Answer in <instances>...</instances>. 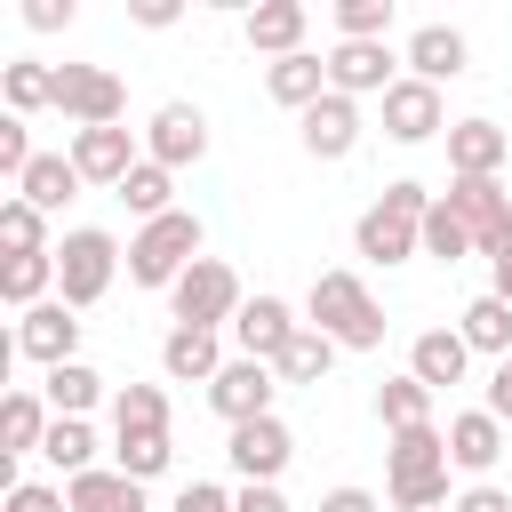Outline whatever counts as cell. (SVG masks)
Returning a JSON list of instances; mask_svg holds the SVG:
<instances>
[{"label": "cell", "instance_id": "obj_1", "mask_svg": "<svg viewBox=\"0 0 512 512\" xmlns=\"http://www.w3.org/2000/svg\"><path fill=\"white\" fill-rule=\"evenodd\" d=\"M424 216H432V192L424 184H384V200L352 224V248L368 256V264H408V256H424Z\"/></svg>", "mask_w": 512, "mask_h": 512}, {"label": "cell", "instance_id": "obj_2", "mask_svg": "<svg viewBox=\"0 0 512 512\" xmlns=\"http://www.w3.org/2000/svg\"><path fill=\"white\" fill-rule=\"evenodd\" d=\"M304 312H312V328L336 336L344 352H376V344H384V312H376V296H368L360 272H312Z\"/></svg>", "mask_w": 512, "mask_h": 512}, {"label": "cell", "instance_id": "obj_3", "mask_svg": "<svg viewBox=\"0 0 512 512\" xmlns=\"http://www.w3.org/2000/svg\"><path fill=\"white\" fill-rule=\"evenodd\" d=\"M384 496L400 512H440L448 504V432L440 424H416V432H392V464H384Z\"/></svg>", "mask_w": 512, "mask_h": 512}, {"label": "cell", "instance_id": "obj_4", "mask_svg": "<svg viewBox=\"0 0 512 512\" xmlns=\"http://www.w3.org/2000/svg\"><path fill=\"white\" fill-rule=\"evenodd\" d=\"M192 264H200V216L192 208H168V216L136 224V240H128V280L136 288H176Z\"/></svg>", "mask_w": 512, "mask_h": 512}, {"label": "cell", "instance_id": "obj_5", "mask_svg": "<svg viewBox=\"0 0 512 512\" xmlns=\"http://www.w3.org/2000/svg\"><path fill=\"white\" fill-rule=\"evenodd\" d=\"M112 272H120V240H112V232L72 224V232L56 240V296H64L72 312H88V304L112 288Z\"/></svg>", "mask_w": 512, "mask_h": 512}, {"label": "cell", "instance_id": "obj_6", "mask_svg": "<svg viewBox=\"0 0 512 512\" xmlns=\"http://www.w3.org/2000/svg\"><path fill=\"white\" fill-rule=\"evenodd\" d=\"M240 272L224 264V256H200L176 288H168V312H176V328H232L240 320Z\"/></svg>", "mask_w": 512, "mask_h": 512}, {"label": "cell", "instance_id": "obj_7", "mask_svg": "<svg viewBox=\"0 0 512 512\" xmlns=\"http://www.w3.org/2000/svg\"><path fill=\"white\" fill-rule=\"evenodd\" d=\"M56 112H64L72 128H120L128 88H120V72H104V64H56Z\"/></svg>", "mask_w": 512, "mask_h": 512}, {"label": "cell", "instance_id": "obj_8", "mask_svg": "<svg viewBox=\"0 0 512 512\" xmlns=\"http://www.w3.org/2000/svg\"><path fill=\"white\" fill-rule=\"evenodd\" d=\"M440 200L472 224V248H480V256L512 248V192H504L496 176H448V192H440Z\"/></svg>", "mask_w": 512, "mask_h": 512}, {"label": "cell", "instance_id": "obj_9", "mask_svg": "<svg viewBox=\"0 0 512 512\" xmlns=\"http://www.w3.org/2000/svg\"><path fill=\"white\" fill-rule=\"evenodd\" d=\"M8 352H24V360H40V368H64V360H80V312L64 304V296H48V304H32L24 320H16V344Z\"/></svg>", "mask_w": 512, "mask_h": 512}, {"label": "cell", "instance_id": "obj_10", "mask_svg": "<svg viewBox=\"0 0 512 512\" xmlns=\"http://www.w3.org/2000/svg\"><path fill=\"white\" fill-rule=\"evenodd\" d=\"M144 160H160L168 176H176V168H200V160H208V120H200V104H160L152 128H144Z\"/></svg>", "mask_w": 512, "mask_h": 512}, {"label": "cell", "instance_id": "obj_11", "mask_svg": "<svg viewBox=\"0 0 512 512\" xmlns=\"http://www.w3.org/2000/svg\"><path fill=\"white\" fill-rule=\"evenodd\" d=\"M272 392H280V368H264V360H224V376L208 384V408H216L224 424H256V416H272Z\"/></svg>", "mask_w": 512, "mask_h": 512}, {"label": "cell", "instance_id": "obj_12", "mask_svg": "<svg viewBox=\"0 0 512 512\" xmlns=\"http://www.w3.org/2000/svg\"><path fill=\"white\" fill-rule=\"evenodd\" d=\"M296 312L280 304V296H248L240 304V320H232V344H240V360H264V368H280V352L296 344Z\"/></svg>", "mask_w": 512, "mask_h": 512}, {"label": "cell", "instance_id": "obj_13", "mask_svg": "<svg viewBox=\"0 0 512 512\" xmlns=\"http://www.w3.org/2000/svg\"><path fill=\"white\" fill-rule=\"evenodd\" d=\"M232 472L240 480H280L288 472V456H296V432L280 424V416H256V424H232Z\"/></svg>", "mask_w": 512, "mask_h": 512}, {"label": "cell", "instance_id": "obj_14", "mask_svg": "<svg viewBox=\"0 0 512 512\" xmlns=\"http://www.w3.org/2000/svg\"><path fill=\"white\" fill-rule=\"evenodd\" d=\"M328 88L352 96V104H360V96H384V88H392V48H384V40H336V48H328Z\"/></svg>", "mask_w": 512, "mask_h": 512}, {"label": "cell", "instance_id": "obj_15", "mask_svg": "<svg viewBox=\"0 0 512 512\" xmlns=\"http://www.w3.org/2000/svg\"><path fill=\"white\" fill-rule=\"evenodd\" d=\"M440 128H448V120H440V88H432V80L408 72V80L384 88V136H392V144H424V136H440Z\"/></svg>", "mask_w": 512, "mask_h": 512}, {"label": "cell", "instance_id": "obj_16", "mask_svg": "<svg viewBox=\"0 0 512 512\" xmlns=\"http://www.w3.org/2000/svg\"><path fill=\"white\" fill-rule=\"evenodd\" d=\"M144 152H136V136L128 128H72V168H80V184H128V168H136Z\"/></svg>", "mask_w": 512, "mask_h": 512}, {"label": "cell", "instance_id": "obj_17", "mask_svg": "<svg viewBox=\"0 0 512 512\" xmlns=\"http://www.w3.org/2000/svg\"><path fill=\"white\" fill-rule=\"evenodd\" d=\"M240 32H248V48H256V56H272V64H280V56H304L312 8H304V0H256Z\"/></svg>", "mask_w": 512, "mask_h": 512}, {"label": "cell", "instance_id": "obj_18", "mask_svg": "<svg viewBox=\"0 0 512 512\" xmlns=\"http://www.w3.org/2000/svg\"><path fill=\"white\" fill-rule=\"evenodd\" d=\"M296 128H304V152H312V160H352V144H360V104L328 88Z\"/></svg>", "mask_w": 512, "mask_h": 512}, {"label": "cell", "instance_id": "obj_19", "mask_svg": "<svg viewBox=\"0 0 512 512\" xmlns=\"http://www.w3.org/2000/svg\"><path fill=\"white\" fill-rule=\"evenodd\" d=\"M160 376H168V384H216V376H224L216 328H168V336H160Z\"/></svg>", "mask_w": 512, "mask_h": 512}, {"label": "cell", "instance_id": "obj_20", "mask_svg": "<svg viewBox=\"0 0 512 512\" xmlns=\"http://www.w3.org/2000/svg\"><path fill=\"white\" fill-rule=\"evenodd\" d=\"M512 160V128L496 120H456L448 128V176H496Z\"/></svg>", "mask_w": 512, "mask_h": 512}, {"label": "cell", "instance_id": "obj_21", "mask_svg": "<svg viewBox=\"0 0 512 512\" xmlns=\"http://www.w3.org/2000/svg\"><path fill=\"white\" fill-rule=\"evenodd\" d=\"M464 368H472V344H464V328H424V336L408 344V376H416V384H432V392L464 384Z\"/></svg>", "mask_w": 512, "mask_h": 512}, {"label": "cell", "instance_id": "obj_22", "mask_svg": "<svg viewBox=\"0 0 512 512\" xmlns=\"http://www.w3.org/2000/svg\"><path fill=\"white\" fill-rule=\"evenodd\" d=\"M264 96H272V104H288V112L304 120V112L328 96V56H312V48H304V56H280V64H264Z\"/></svg>", "mask_w": 512, "mask_h": 512}, {"label": "cell", "instance_id": "obj_23", "mask_svg": "<svg viewBox=\"0 0 512 512\" xmlns=\"http://www.w3.org/2000/svg\"><path fill=\"white\" fill-rule=\"evenodd\" d=\"M400 64H416V80H432V88H440V80H456V72L472 64V48H464V32H456V24H416Z\"/></svg>", "mask_w": 512, "mask_h": 512}, {"label": "cell", "instance_id": "obj_24", "mask_svg": "<svg viewBox=\"0 0 512 512\" xmlns=\"http://www.w3.org/2000/svg\"><path fill=\"white\" fill-rule=\"evenodd\" d=\"M496 456H504V424L488 416V408H464V416H448V464H464V472H496Z\"/></svg>", "mask_w": 512, "mask_h": 512}, {"label": "cell", "instance_id": "obj_25", "mask_svg": "<svg viewBox=\"0 0 512 512\" xmlns=\"http://www.w3.org/2000/svg\"><path fill=\"white\" fill-rule=\"evenodd\" d=\"M64 504H72V512H152V504H144V480L112 472V464H96V472L64 480Z\"/></svg>", "mask_w": 512, "mask_h": 512}, {"label": "cell", "instance_id": "obj_26", "mask_svg": "<svg viewBox=\"0 0 512 512\" xmlns=\"http://www.w3.org/2000/svg\"><path fill=\"white\" fill-rule=\"evenodd\" d=\"M48 424H56V408H48L40 392H24V384H16V392L0 400V448H8V456H40Z\"/></svg>", "mask_w": 512, "mask_h": 512}, {"label": "cell", "instance_id": "obj_27", "mask_svg": "<svg viewBox=\"0 0 512 512\" xmlns=\"http://www.w3.org/2000/svg\"><path fill=\"white\" fill-rule=\"evenodd\" d=\"M72 192H80V168H72V152H40V160L16 176V200H32L40 216H56Z\"/></svg>", "mask_w": 512, "mask_h": 512}, {"label": "cell", "instance_id": "obj_28", "mask_svg": "<svg viewBox=\"0 0 512 512\" xmlns=\"http://www.w3.org/2000/svg\"><path fill=\"white\" fill-rule=\"evenodd\" d=\"M456 328H464V344H472V352H488V360H512V304H504L496 288H488V296H472Z\"/></svg>", "mask_w": 512, "mask_h": 512}, {"label": "cell", "instance_id": "obj_29", "mask_svg": "<svg viewBox=\"0 0 512 512\" xmlns=\"http://www.w3.org/2000/svg\"><path fill=\"white\" fill-rule=\"evenodd\" d=\"M0 96H8V112H16V120H32L40 104H56V64H40V56L0 64Z\"/></svg>", "mask_w": 512, "mask_h": 512}, {"label": "cell", "instance_id": "obj_30", "mask_svg": "<svg viewBox=\"0 0 512 512\" xmlns=\"http://www.w3.org/2000/svg\"><path fill=\"white\" fill-rule=\"evenodd\" d=\"M48 288H56V248H40V256H8V264H0V296H8L16 312L48 304Z\"/></svg>", "mask_w": 512, "mask_h": 512}, {"label": "cell", "instance_id": "obj_31", "mask_svg": "<svg viewBox=\"0 0 512 512\" xmlns=\"http://www.w3.org/2000/svg\"><path fill=\"white\" fill-rule=\"evenodd\" d=\"M40 400H48L56 416H88V408L104 400V376H96L88 360H64V368H48V384H40Z\"/></svg>", "mask_w": 512, "mask_h": 512}, {"label": "cell", "instance_id": "obj_32", "mask_svg": "<svg viewBox=\"0 0 512 512\" xmlns=\"http://www.w3.org/2000/svg\"><path fill=\"white\" fill-rule=\"evenodd\" d=\"M376 424H384V432H416V424H432V384H416V376L376 384Z\"/></svg>", "mask_w": 512, "mask_h": 512}, {"label": "cell", "instance_id": "obj_33", "mask_svg": "<svg viewBox=\"0 0 512 512\" xmlns=\"http://www.w3.org/2000/svg\"><path fill=\"white\" fill-rule=\"evenodd\" d=\"M40 456H48L64 480L96 472V432H88V416H56V424H48V440H40Z\"/></svg>", "mask_w": 512, "mask_h": 512}, {"label": "cell", "instance_id": "obj_34", "mask_svg": "<svg viewBox=\"0 0 512 512\" xmlns=\"http://www.w3.org/2000/svg\"><path fill=\"white\" fill-rule=\"evenodd\" d=\"M336 352H344V344H336V336H320V328L304 320V328H296V344L280 352V384H320V376L336 368Z\"/></svg>", "mask_w": 512, "mask_h": 512}, {"label": "cell", "instance_id": "obj_35", "mask_svg": "<svg viewBox=\"0 0 512 512\" xmlns=\"http://www.w3.org/2000/svg\"><path fill=\"white\" fill-rule=\"evenodd\" d=\"M112 432H168V392L160 384H120L112 392Z\"/></svg>", "mask_w": 512, "mask_h": 512}, {"label": "cell", "instance_id": "obj_36", "mask_svg": "<svg viewBox=\"0 0 512 512\" xmlns=\"http://www.w3.org/2000/svg\"><path fill=\"white\" fill-rule=\"evenodd\" d=\"M168 432H112V472H128V480H160L168 472Z\"/></svg>", "mask_w": 512, "mask_h": 512}, {"label": "cell", "instance_id": "obj_37", "mask_svg": "<svg viewBox=\"0 0 512 512\" xmlns=\"http://www.w3.org/2000/svg\"><path fill=\"white\" fill-rule=\"evenodd\" d=\"M168 192H176V176H168L160 160H136V168H128V184H120V200H128V216H144V224L176 208Z\"/></svg>", "mask_w": 512, "mask_h": 512}, {"label": "cell", "instance_id": "obj_38", "mask_svg": "<svg viewBox=\"0 0 512 512\" xmlns=\"http://www.w3.org/2000/svg\"><path fill=\"white\" fill-rule=\"evenodd\" d=\"M424 256H432V264H464V256H472V224H464L448 200H432V216H424Z\"/></svg>", "mask_w": 512, "mask_h": 512}, {"label": "cell", "instance_id": "obj_39", "mask_svg": "<svg viewBox=\"0 0 512 512\" xmlns=\"http://www.w3.org/2000/svg\"><path fill=\"white\" fill-rule=\"evenodd\" d=\"M0 248L8 256H40L48 248V216L32 200H0Z\"/></svg>", "mask_w": 512, "mask_h": 512}, {"label": "cell", "instance_id": "obj_40", "mask_svg": "<svg viewBox=\"0 0 512 512\" xmlns=\"http://www.w3.org/2000/svg\"><path fill=\"white\" fill-rule=\"evenodd\" d=\"M392 32V0H336V40H384Z\"/></svg>", "mask_w": 512, "mask_h": 512}, {"label": "cell", "instance_id": "obj_41", "mask_svg": "<svg viewBox=\"0 0 512 512\" xmlns=\"http://www.w3.org/2000/svg\"><path fill=\"white\" fill-rule=\"evenodd\" d=\"M32 160H40V152H32V136H24V120L8 112V120H0V168H8V176H24Z\"/></svg>", "mask_w": 512, "mask_h": 512}, {"label": "cell", "instance_id": "obj_42", "mask_svg": "<svg viewBox=\"0 0 512 512\" xmlns=\"http://www.w3.org/2000/svg\"><path fill=\"white\" fill-rule=\"evenodd\" d=\"M8 512H72V504H64V488H40V480H16V488H8Z\"/></svg>", "mask_w": 512, "mask_h": 512}, {"label": "cell", "instance_id": "obj_43", "mask_svg": "<svg viewBox=\"0 0 512 512\" xmlns=\"http://www.w3.org/2000/svg\"><path fill=\"white\" fill-rule=\"evenodd\" d=\"M168 512H240V504H232V496H224L216 480H192V488H184V496H176Z\"/></svg>", "mask_w": 512, "mask_h": 512}, {"label": "cell", "instance_id": "obj_44", "mask_svg": "<svg viewBox=\"0 0 512 512\" xmlns=\"http://www.w3.org/2000/svg\"><path fill=\"white\" fill-rule=\"evenodd\" d=\"M240 512H288V496H280V480H240V496H232Z\"/></svg>", "mask_w": 512, "mask_h": 512}, {"label": "cell", "instance_id": "obj_45", "mask_svg": "<svg viewBox=\"0 0 512 512\" xmlns=\"http://www.w3.org/2000/svg\"><path fill=\"white\" fill-rule=\"evenodd\" d=\"M24 24L32 32H64L72 24V0H24Z\"/></svg>", "mask_w": 512, "mask_h": 512}, {"label": "cell", "instance_id": "obj_46", "mask_svg": "<svg viewBox=\"0 0 512 512\" xmlns=\"http://www.w3.org/2000/svg\"><path fill=\"white\" fill-rule=\"evenodd\" d=\"M456 512H512V496H504L496 480H472V488L456 496Z\"/></svg>", "mask_w": 512, "mask_h": 512}, {"label": "cell", "instance_id": "obj_47", "mask_svg": "<svg viewBox=\"0 0 512 512\" xmlns=\"http://www.w3.org/2000/svg\"><path fill=\"white\" fill-rule=\"evenodd\" d=\"M488 416L512 424V368H504V360H496V376H488Z\"/></svg>", "mask_w": 512, "mask_h": 512}, {"label": "cell", "instance_id": "obj_48", "mask_svg": "<svg viewBox=\"0 0 512 512\" xmlns=\"http://www.w3.org/2000/svg\"><path fill=\"white\" fill-rule=\"evenodd\" d=\"M128 16H136V24H144V32H168V24H176V0H136V8H128Z\"/></svg>", "mask_w": 512, "mask_h": 512}, {"label": "cell", "instance_id": "obj_49", "mask_svg": "<svg viewBox=\"0 0 512 512\" xmlns=\"http://www.w3.org/2000/svg\"><path fill=\"white\" fill-rule=\"evenodd\" d=\"M320 512H376V496H368V488H328Z\"/></svg>", "mask_w": 512, "mask_h": 512}, {"label": "cell", "instance_id": "obj_50", "mask_svg": "<svg viewBox=\"0 0 512 512\" xmlns=\"http://www.w3.org/2000/svg\"><path fill=\"white\" fill-rule=\"evenodd\" d=\"M488 264H496V296H512V248H496Z\"/></svg>", "mask_w": 512, "mask_h": 512}, {"label": "cell", "instance_id": "obj_51", "mask_svg": "<svg viewBox=\"0 0 512 512\" xmlns=\"http://www.w3.org/2000/svg\"><path fill=\"white\" fill-rule=\"evenodd\" d=\"M440 512H456V504H440Z\"/></svg>", "mask_w": 512, "mask_h": 512}, {"label": "cell", "instance_id": "obj_52", "mask_svg": "<svg viewBox=\"0 0 512 512\" xmlns=\"http://www.w3.org/2000/svg\"><path fill=\"white\" fill-rule=\"evenodd\" d=\"M504 304H512V296H504Z\"/></svg>", "mask_w": 512, "mask_h": 512}, {"label": "cell", "instance_id": "obj_53", "mask_svg": "<svg viewBox=\"0 0 512 512\" xmlns=\"http://www.w3.org/2000/svg\"><path fill=\"white\" fill-rule=\"evenodd\" d=\"M504 368H512V360H504Z\"/></svg>", "mask_w": 512, "mask_h": 512}]
</instances>
